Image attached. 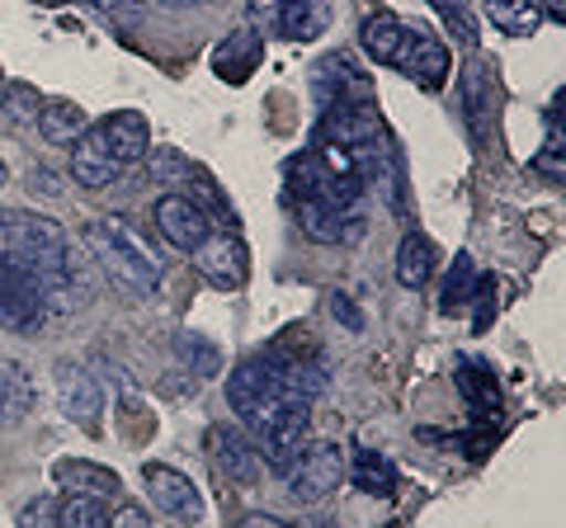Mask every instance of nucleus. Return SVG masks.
<instances>
[{"label":"nucleus","mask_w":566,"mask_h":528,"mask_svg":"<svg viewBox=\"0 0 566 528\" xmlns=\"http://www.w3.org/2000/svg\"><path fill=\"white\" fill-rule=\"evenodd\" d=\"M85 245H91V255L99 260V270L109 274L114 288L133 293V297H147V293H156V284H161V264H156V255L128 232L123 218L91 222L85 226Z\"/></svg>","instance_id":"obj_1"},{"label":"nucleus","mask_w":566,"mask_h":528,"mask_svg":"<svg viewBox=\"0 0 566 528\" xmlns=\"http://www.w3.org/2000/svg\"><path fill=\"white\" fill-rule=\"evenodd\" d=\"M48 316L43 307V288L33 264L20 260L10 245H0V321L14 330H33Z\"/></svg>","instance_id":"obj_2"},{"label":"nucleus","mask_w":566,"mask_h":528,"mask_svg":"<svg viewBox=\"0 0 566 528\" xmlns=\"http://www.w3.org/2000/svg\"><path fill=\"white\" fill-rule=\"evenodd\" d=\"M283 382H289V359L283 355H251L232 368V378H227V406H232L241 420H251L264 401L283 392Z\"/></svg>","instance_id":"obj_3"},{"label":"nucleus","mask_w":566,"mask_h":528,"mask_svg":"<svg viewBox=\"0 0 566 528\" xmlns=\"http://www.w3.org/2000/svg\"><path fill=\"white\" fill-rule=\"evenodd\" d=\"M345 482V453L340 444H307L303 463L289 472V496L297 505H322L326 496H335Z\"/></svg>","instance_id":"obj_4"},{"label":"nucleus","mask_w":566,"mask_h":528,"mask_svg":"<svg viewBox=\"0 0 566 528\" xmlns=\"http://www.w3.org/2000/svg\"><path fill=\"white\" fill-rule=\"evenodd\" d=\"M193 270H199L203 284L222 288V293H237L251 274V260H245V245L232 232H208L199 245H193Z\"/></svg>","instance_id":"obj_5"},{"label":"nucleus","mask_w":566,"mask_h":528,"mask_svg":"<svg viewBox=\"0 0 566 528\" xmlns=\"http://www.w3.org/2000/svg\"><path fill=\"white\" fill-rule=\"evenodd\" d=\"M142 482H147L151 490V505L161 509V515H170L175 524H199L203 519V496H199V486H193L185 472H175V467H161V463H147L142 467Z\"/></svg>","instance_id":"obj_6"},{"label":"nucleus","mask_w":566,"mask_h":528,"mask_svg":"<svg viewBox=\"0 0 566 528\" xmlns=\"http://www.w3.org/2000/svg\"><path fill=\"white\" fill-rule=\"evenodd\" d=\"M392 66L401 76H411L416 85H424V91H439L444 76H449V47L439 43L430 29H411V24H406V39L397 47Z\"/></svg>","instance_id":"obj_7"},{"label":"nucleus","mask_w":566,"mask_h":528,"mask_svg":"<svg viewBox=\"0 0 566 528\" xmlns=\"http://www.w3.org/2000/svg\"><path fill=\"white\" fill-rule=\"evenodd\" d=\"M57 411L71 420V425H81V430H99V415H104V392H99V382L85 373V368L76 363H62L57 368Z\"/></svg>","instance_id":"obj_8"},{"label":"nucleus","mask_w":566,"mask_h":528,"mask_svg":"<svg viewBox=\"0 0 566 528\" xmlns=\"http://www.w3.org/2000/svg\"><path fill=\"white\" fill-rule=\"evenodd\" d=\"M382 137V123L374 109H364V104H331L326 118H322V142L331 147H345L349 156L354 151H364V147H374Z\"/></svg>","instance_id":"obj_9"},{"label":"nucleus","mask_w":566,"mask_h":528,"mask_svg":"<svg viewBox=\"0 0 566 528\" xmlns=\"http://www.w3.org/2000/svg\"><path fill=\"white\" fill-rule=\"evenodd\" d=\"M156 232L166 236V245H175V251H193L212 226H208V213L199 203L189 199V193H166L161 203H156Z\"/></svg>","instance_id":"obj_10"},{"label":"nucleus","mask_w":566,"mask_h":528,"mask_svg":"<svg viewBox=\"0 0 566 528\" xmlns=\"http://www.w3.org/2000/svg\"><path fill=\"white\" fill-rule=\"evenodd\" d=\"M71 147H76L71 151V175H76L81 189H109L123 175V161L104 142V128H85Z\"/></svg>","instance_id":"obj_11"},{"label":"nucleus","mask_w":566,"mask_h":528,"mask_svg":"<svg viewBox=\"0 0 566 528\" xmlns=\"http://www.w3.org/2000/svg\"><path fill=\"white\" fill-rule=\"evenodd\" d=\"M208 448H212V463H218L222 477H232V482H241V486L260 477V453H255V444H251V434L218 425V430L208 434Z\"/></svg>","instance_id":"obj_12"},{"label":"nucleus","mask_w":566,"mask_h":528,"mask_svg":"<svg viewBox=\"0 0 566 528\" xmlns=\"http://www.w3.org/2000/svg\"><path fill=\"white\" fill-rule=\"evenodd\" d=\"M33 411V378L24 363L14 359H0V430H14L24 425Z\"/></svg>","instance_id":"obj_13"},{"label":"nucleus","mask_w":566,"mask_h":528,"mask_svg":"<svg viewBox=\"0 0 566 528\" xmlns=\"http://www.w3.org/2000/svg\"><path fill=\"white\" fill-rule=\"evenodd\" d=\"M326 24H331L326 0H283L274 33L279 39H289V43H307V39H322Z\"/></svg>","instance_id":"obj_14"},{"label":"nucleus","mask_w":566,"mask_h":528,"mask_svg":"<svg viewBox=\"0 0 566 528\" xmlns=\"http://www.w3.org/2000/svg\"><path fill=\"white\" fill-rule=\"evenodd\" d=\"M104 128V142H109V151L118 156L123 166H133L142 161V156L151 151V133H147V118L133 114V109H123V114H109L99 123Z\"/></svg>","instance_id":"obj_15"},{"label":"nucleus","mask_w":566,"mask_h":528,"mask_svg":"<svg viewBox=\"0 0 566 528\" xmlns=\"http://www.w3.org/2000/svg\"><path fill=\"white\" fill-rule=\"evenodd\" d=\"M52 477H57L71 496H91V500H104V496H118V477L109 467H95V463H81V457H62L57 467H52Z\"/></svg>","instance_id":"obj_16"},{"label":"nucleus","mask_w":566,"mask_h":528,"mask_svg":"<svg viewBox=\"0 0 566 528\" xmlns=\"http://www.w3.org/2000/svg\"><path fill=\"white\" fill-rule=\"evenodd\" d=\"M85 128H91V123H85V109L81 104H71V99H48L39 109V133L48 137V142H57V147H71Z\"/></svg>","instance_id":"obj_17"},{"label":"nucleus","mask_w":566,"mask_h":528,"mask_svg":"<svg viewBox=\"0 0 566 528\" xmlns=\"http://www.w3.org/2000/svg\"><path fill=\"white\" fill-rule=\"evenodd\" d=\"M359 39H364V52L374 62H382V66H392V57H397V47H401V39H406V24L397 20V14H368L364 20V29H359Z\"/></svg>","instance_id":"obj_18"},{"label":"nucleus","mask_w":566,"mask_h":528,"mask_svg":"<svg viewBox=\"0 0 566 528\" xmlns=\"http://www.w3.org/2000/svg\"><path fill=\"white\" fill-rule=\"evenodd\" d=\"M434 274V245L424 241L420 232L401 236V251H397V284L401 288H424Z\"/></svg>","instance_id":"obj_19"},{"label":"nucleus","mask_w":566,"mask_h":528,"mask_svg":"<svg viewBox=\"0 0 566 528\" xmlns=\"http://www.w3.org/2000/svg\"><path fill=\"white\" fill-rule=\"evenodd\" d=\"M486 14H491L495 29L510 33V39H528V33L543 24L538 0H486Z\"/></svg>","instance_id":"obj_20"},{"label":"nucleus","mask_w":566,"mask_h":528,"mask_svg":"<svg viewBox=\"0 0 566 528\" xmlns=\"http://www.w3.org/2000/svg\"><path fill=\"white\" fill-rule=\"evenodd\" d=\"M349 482L359 486L364 496H392L397 490V467H392V457H382V453H359L354 457Z\"/></svg>","instance_id":"obj_21"},{"label":"nucleus","mask_w":566,"mask_h":528,"mask_svg":"<svg viewBox=\"0 0 566 528\" xmlns=\"http://www.w3.org/2000/svg\"><path fill=\"white\" fill-rule=\"evenodd\" d=\"M293 218H297V226H303V236H312V241H322V245H335V241H340L345 218H340V213H331L326 203L297 199V203H293Z\"/></svg>","instance_id":"obj_22"},{"label":"nucleus","mask_w":566,"mask_h":528,"mask_svg":"<svg viewBox=\"0 0 566 528\" xmlns=\"http://www.w3.org/2000/svg\"><path fill=\"white\" fill-rule=\"evenodd\" d=\"M39 109H43V99H39V91H33V85H24V81L6 85L0 114H6L10 128H29V123H39Z\"/></svg>","instance_id":"obj_23"},{"label":"nucleus","mask_w":566,"mask_h":528,"mask_svg":"<svg viewBox=\"0 0 566 528\" xmlns=\"http://www.w3.org/2000/svg\"><path fill=\"white\" fill-rule=\"evenodd\" d=\"M57 528H109V515L91 496H66L57 505Z\"/></svg>","instance_id":"obj_24"},{"label":"nucleus","mask_w":566,"mask_h":528,"mask_svg":"<svg viewBox=\"0 0 566 528\" xmlns=\"http://www.w3.org/2000/svg\"><path fill=\"white\" fill-rule=\"evenodd\" d=\"M142 161H147V175L156 184H185L189 175H193V166L185 161L180 151H170V147H161V151H147L142 156Z\"/></svg>","instance_id":"obj_25"},{"label":"nucleus","mask_w":566,"mask_h":528,"mask_svg":"<svg viewBox=\"0 0 566 528\" xmlns=\"http://www.w3.org/2000/svg\"><path fill=\"white\" fill-rule=\"evenodd\" d=\"M175 349H180V359L189 363V378H212V373H218V349H212L208 340L180 336V340H175Z\"/></svg>","instance_id":"obj_26"},{"label":"nucleus","mask_w":566,"mask_h":528,"mask_svg":"<svg viewBox=\"0 0 566 528\" xmlns=\"http://www.w3.org/2000/svg\"><path fill=\"white\" fill-rule=\"evenodd\" d=\"M458 387H463V397L472 401V411H495V406H501V397H495V382L482 373V368H463V378H458Z\"/></svg>","instance_id":"obj_27"},{"label":"nucleus","mask_w":566,"mask_h":528,"mask_svg":"<svg viewBox=\"0 0 566 528\" xmlns=\"http://www.w3.org/2000/svg\"><path fill=\"white\" fill-rule=\"evenodd\" d=\"M472 284H476V270H472V260H468V255H458L453 274H449V284H444V311L468 307V303H472Z\"/></svg>","instance_id":"obj_28"},{"label":"nucleus","mask_w":566,"mask_h":528,"mask_svg":"<svg viewBox=\"0 0 566 528\" xmlns=\"http://www.w3.org/2000/svg\"><path fill=\"white\" fill-rule=\"evenodd\" d=\"M430 6L444 14V24L458 33V43H476V24L468 14V0H430Z\"/></svg>","instance_id":"obj_29"},{"label":"nucleus","mask_w":566,"mask_h":528,"mask_svg":"<svg viewBox=\"0 0 566 528\" xmlns=\"http://www.w3.org/2000/svg\"><path fill=\"white\" fill-rule=\"evenodd\" d=\"M57 496H33L20 505V528H57Z\"/></svg>","instance_id":"obj_30"},{"label":"nucleus","mask_w":566,"mask_h":528,"mask_svg":"<svg viewBox=\"0 0 566 528\" xmlns=\"http://www.w3.org/2000/svg\"><path fill=\"white\" fill-rule=\"evenodd\" d=\"M279 6H283V0H251V6H245V20H251L260 33H274V24H279Z\"/></svg>","instance_id":"obj_31"},{"label":"nucleus","mask_w":566,"mask_h":528,"mask_svg":"<svg viewBox=\"0 0 566 528\" xmlns=\"http://www.w3.org/2000/svg\"><path fill=\"white\" fill-rule=\"evenodd\" d=\"M109 528H151V519H147V509H142V505H118Z\"/></svg>","instance_id":"obj_32"},{"label":"nucleus","mask_w":566,"mask_h":528,"mask_svg":"<svg viewBox=\"0 0 566 528\" xmlns=\"http://www.w3.org/2000/svg\"><path fill=\"white\" fill-rule=\"evenodd\" d=\"M331 316H335V321H345L349 330H364V316H359V307H354L349 297H340V293L331 297Z\"/></svg>","instance_id":"obj_33"},{"label":"nucleus","mask_w":566,"mask_h":528,"mask_svg":"<svg viewBox=\"0 0 566 528\" xmlns=\"http://www.w3.org/2000/svg\"><path fill=\"white\" fill-rule=\"evenodd\" d=\"M29 184H33V193H48V199H57V175H48V170H33L29 175Z\"/></svg>","instance_id":"obj_34"},{"label":"nucleus","mask_w":566,"mask_h":528,"mask_svg":"<svg viewBox=\"0 0 566 528\" xmlns=\"http://www.w3.org/2000/svg\"><path fill=\"white\" fill-rule=\"evenodd\" d=\"M237 528H289L283 519H274V515H245Z\"/></svg>","instance_id":"obj_35"},{"label":"nucleus","mask_w":566,"mask_h":528,"mask_svg":"<svg viewBox=\"0 0 566 528\" xmlns=\"http://www.w3.org/2000/svg\"><path fill=\"white\" fill-rule=\"evenodd\" d=\"M95 10H118V6H128V0H91Z\"/></svg>","instance_id":"obj_36"},{"label":"nucleus","mask_w":566,"mask_h":528,"mask_svg":"<svg viewBox=\"0 0 566 528\" xmlns=\"http://www.w3.org/2000/svg\"><path fill=\"white\" fill-rule=\"evenodd\" d=\"M303 528H340V524H331V519H307Z\"/></svg>","instance_id":"obj_37"},{"label":"nucleus","mask_w":566,"mask_h":528,"mask_svg":"<svg viewBox=\"0 0 566 528\" xmlns=\"http://www.w3.org/2000/svg\"><path fill=\"white\" fill-rule=\"evenodd\" d=\"M6 85H10V81H6V72H0V99H6Z\"/></svg>","instance_id":"obj_38"},{"label":"nucleus","mask_w":566,"mask_h":528,"mask_svg":"<svg viewBox=\"0 0 566 528\" xmlns=\"http://www.w3.org/2000/svg\"><path fill=\"white\" fill-rule=\"evenodd\" d=\"M175 6H199V0H175Z\"/></svg>","instance_id":"obj_39"},{"label":"nucleus","mask_w":566,"mask_h":528,"mask_svg":"<svg viewBox=\"0 0 566 528\" xmlns=\"http://www.w3.org/2000/svg\"><path fill=\"white\" fill-rule=\"evenodd\" d=\"M0 184H6V166H0Z\"/></svg>","instance_id":"obj_40"}]
</instances>
